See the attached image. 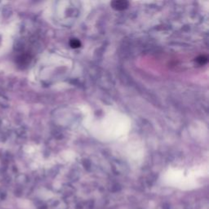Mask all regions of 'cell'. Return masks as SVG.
<instances>
[{"mask_svg": "<svg viewBox=\"0 0 209 209\" xmlns=\"http://www.w3.org/2000/svg\"><path fill=\"white\" fill-rule=\"evenodd\" d=\"M113 8L116 9V10H123L126 9L128 6V3L126 1H115L112 3Z\"/></svg>", "mask_w": 209, "mask_h": 209, "instance_id": "obj_1", "label": "cell"}, {"mask_svg": "<svg viewBox=\"0 0 209 209\" xmlns=\"http://www.w3.org/2000/svg\"><path fill=\"white\" fill-rule=\"evenodd\" d=\"M80 45H81V43L78 39H72L70 41V46L73 48H78V47H80Z\"/></svg>", "mask_w": 209, "mask_h": 209, "instance_id": "obj_2", "label": "cell"}]
</instances>
